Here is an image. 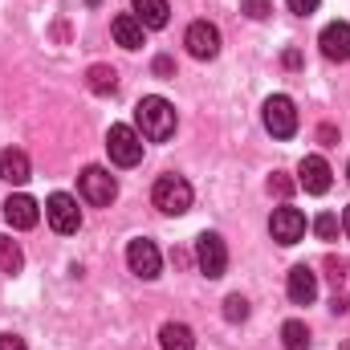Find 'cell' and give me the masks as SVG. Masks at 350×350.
Wrapping results in <instances>:
<instances>
[{
  "instance_id": "8992f818",
  "label": "cell",
  "mask_w": 350,
  "mask_h": 350,
  "mask_svg": "<svg viewBox=\"0 0 350 350\" xmlns=\"http://www.w3.org/2000/svg\"><path fill=\"white\" fill-rule=\"evenodd\" d=\"M196 265H200V273H204L208 281L224 277V269H228V249H224V241H220L216 232H200V237H196Z\"/></svg>"
},
{
  "instance_id": "ba28073f",
  "label": "cell",
  "mask_w": 350,
  "mask_h": 350,
  "mask_svg": "<svg viewBox=\"0 0 350 350\" xmlns=\"http://www.w3.org/2000/svg\"><path fill=\"white\" fill-rule=\"evenodd\" d=\"M78 187H82V200L94 204V208H110L114 196H118V183H114V175L106 167H86L82 179H78Z\"/></svg>"
},
{
  "instance_id": "30bf717a",
  "label": "cell",
  "mask_w": 350,
  "mask_h": 350,
  "mask_svg": "<svg viewBox=\"0 0 350 350\" xmlns=\"http://www.w3.org/2000/svg\"><path fill=\"white\" fill-rule=\"evenodd\" d=\"M269 232H273L277 245H297V241L306 237V216H301V208L281 204V208L273 212V220H269Z\"/></svg>"
},
{
  "instance_id": "e0dca14e",
  "label": "cell",
  "mask_w": 350,
  "mask_h": 350,
  "mask_svg": "<svg viewBox=\"0 0 350 350\" xmlns=\"http://www.w3.org/2000/svg\"><path fill=\"white\" fill-rule=\"evenodd\" d=\"M135 4V16L143 21V29H163L172 21V4L167 0H131Z\"/></svg>"
},
{
  "instance_id": "2e32d148",
  "label": "cell",
  "mask_w": 350,
  "mask_h": 350,
  "mask_svg": "<svg viewBox=\"0 0 350 350\" xmlns=\"http://www.w3.org/2000/svg\"><path fill=\"white\" fill-rule=\"evenodd\" d=\"M0 175L8 179V183H29L33 179V167H29V155L25 151H16V147H8V151H0Z\"/></svg>"
},
{
  "instance_id": "8fae6325",
  "label": "cell",
  "mask_w": 350,
  "mask_h": 350,
  "mask_svg": "<svg viewBox=\"0 0 350 350\" xmlns=\"http://www.w3.org/2000/svg\"><path fill=\"white\" fill-rule=\"evenodd\" d=\"M297 183L310 191V196H326L330 191V163L322 155H306L301 167H297Z\"/></svg>"
},
{
  "instance_id": "7402d4cb",
  "label": "cell",
  "mask_w": 350,
  "mask_h": 350,
  "mask_svg": "<svg viewBox=\"0 0 350 350\" xmlns=\"http://www.w3.org/2000/svg\"><path fill=\"white\" fill-rule=\"evenodd\" d=\"M224 318H228V322H245V318H249V301H245L241 293H228V297H224Z\"/></svg>"
},
{
  "instance_id": "52a82bcc",
  "label": "cell",
  "mask_w": 350,
  "mask_h": 350,
  "mask_svg": "<svg viewBox=\"0 0 350 350\" xmlns=\"http://www.w3.org/2000/svg\"><path fill=\"white\" fill-rule=\"evenodd\" d=\"M126 265H131V273H135V277L155 281V277H159V269H163L159 245H155V241H147V237H135V241L126 245Z\"/></svg>"
},
{
  "instance_id": "ac0fdd59",
  "label": "cell",
  "mask_w": 350,
  "mask_h": 350,
  "mask_svg": "<svg viewBox=\"0 0 350 350\" xmlns=\"http://www.w3.org/2000/svg\"><path fill=\"white\" fill-rule=\"evenodd\" d=\"M159 347L163 350H191L196 347V334H191V326H183V322H167V326L159 330Z\"/></svg>"
},
{
  "instance_id": "83f0119b",
  "label": "cell",
  "mask_w": 350,
  "mask_h": 350,
  "mask_svg": "<svg viewBox=\"0 0 350 350\" xmlns=\"http://www.w3.org/2000/svg\"><path fill=\"white\" fill-rule=\"evenodd\" d=\"M342 228H347V237H350V208L342 212Z\"/></svg>"
},
{
  "instance_id": "d6986e66",
  "label": "cell",
  "mask_w": 350,
  "mask_h": 350,
  "mask_svg": "<svg viewBox=\"0 0 350 350\" xmlns=\"http://www.w3.org/2000/svg\"><path fill=\"white\" fill-rule=\"evenodd\" d=\"M86 82H90L94 94H114V90H118V74H114L110 66H90Z\"/></svg>"
},
{
  "instance_id": "ffe728a7",
  "label": "cell",
  "mask_w": 350,
  "mask_h": 350,
  "mask_svg": "<svg viewBox=\"0 0 350 350\" xmlns=\"http://www.w3.org/2000/svg\"><path fill=\"white\" fill-rule=\"evenodd\" d=\"M281 342H285V350H306L310 347V330H306V322L289 318V322L281 326Z\"/></svg>"
},
{
  "instance_id": "603a6c76",
  "label": "cell",
  "mask_w": 350,
  "mask_h": 350,
  "mask_svg": "<svg viewBox=\"0 0 350 350\" xmlns=\"http://www.w3.org/2000/svg\"><path fill=\"white\" fill-rule=\"evenodd\" d=\"M314 232H318L322 241H338V216H334V212H322V216L314 220Z\"/></svg>"
},
{
  "instance_id": "7a4b0ae2",
  "label": "cell",
  "mask_w": 350,
  "mask_h": 350,
  "mask_svg": "<svg viewBox=\"0 0 350 350\" xmlns=\"http://www.w3.org/2000/svg\"><path fill=\"white\" fill-rule=\"evenodd\" d=\"M151 200H155V208L163 212V216H183L187 208H191V183L183 179V175H159L155 179V187H151Z\"/></svg>"
},
{
  "instance_id": "4316f807",
  "label": "cell",
  "mask_w": 350,
  "mask_h": 350,
  "mask_svg": "<svg viewBox=\"0 0 350 350\" xmlns=\"http://www.w3.org/2000/svg\"><path fill=\"white\" fill-rule=\"evenodd\" d=\"M0 350H25V338H16V334H0Z\"/></svg>"
},
{
  "instance_id": "3957f363",
  "label": "cell",
  "mask_w": 350,
  "mask_h": 350,
  "mask_svg": "<svg viewBox=\"0 0 350 350\" xmlns=\"http://www.w3.org/2000/svg\"><path fill=\"white\" fill-rule=\"evenodd\" d=\"M106 151H110V159L118 167H135L143 159V135L135 126H126V122H114L110 135H106Z\"/></svg>"
},
{
  "instance_id": "9c48e42d",
  "label": "cell",
  "mask_w": 350,
  "mask_h": 350,
  "mask_svg": "<svg viewBox=\"0 0 350 350\" xmlns=\"http://www.w3.org/2000/svg\"><path fill=\"white\" fill-rule=\"evenodd\" d=\"M183 45H187V53L196 62H212L220 53V29L208 25V21H191L187 33H183Z\"/></svg>"
},
{
  "instance_id": "277c9868",
  "label": "cell",
  "mask_w": 350,
  "mask_h": 350,
  "mask_svg": "<svg viewBox=\"0 0 350 350\" xmlns=\"http://www.w3.org/2000/svg\"><path fill=\"white\" fill-rule=\"evenodd\" d=\"M265 131H269L273 139H293V135H297V106H293V98L273 94V98L265 102Z\"/></svg>"
},
{
  "instance_id": "484cf974",
  "label": "cell",
  "mask_w": 350,
  "mask_h": 350,
  "mask_svg": "<svg viewBox=\"0 0 350 350\" xmlns=\"http://www.w3.org/2000/svg\"><path fill=\"white\" fill-rule=\"evenodd\" d=\"M269 187H277L281 196H289V187H293V183L285 179V172H273V179H269Z\"/></svg>"
},
{
  "instance_id": "4fadbf2b",
  "label": "cell",
  "mask_w": 350,
  "mask_h": 350,
  "mask_svg": "<svg viewBox=\"0 0 350 350\" xmlns=\"http://www.w3.org/2000/svg\"><path fill=\"white\" fill-rule=\"evenodd\" d=\"M4 220H8L12 228H37L41 208H37V200H33V196L16 191V196H8V200H4Z\"/></svg>"
},
{
  "instance_id": "6da1fadb",
  "label": "cell",
  "mask_w": 350,
  "mask_h": 350,
  "mask_svg": "<svg viewBox=\"0 0 350 350\" xmlns=\"http://www.w3.org/2000/svg\"><path fill=\"white\" fill-rule=\"evenodd\" d=\"M135 131L147 139V143H167L175 135V106L167 98L151 94L135 106Z\"/></svg>"
},
{
  "instance_id": "cb8c5ba5",
  "label": "cell",
  "mask_w": 350,
  "mask_h": 350,
  "mask_svg": "<svg viewBox=\"0 0 350 350\" xmlns=\"http://www.w3.org/2000/svg\"><path fill=\"white\" fill-rule=\"evenodd\" d=\"M245 12H249L253 21H265V16L273 12V4H269V0H245Z\"/></svg>"
},
{
  "instance_id": "f1b7e54d",
  "label": "cell",
  "mask_w": 350,
  "mask_h": 350,
  "mask_svg": "<svg viewBox=\"0 0 350 350\" xmlns=\"http://www.w3.org/2000/svg\"><path fill=\"white\" fill-rule=\"evenodd\" d=\"M90 4H98V0H90Z\"/></svg>"
},
{
  "instance_id": "d4e9b609",
  "label": "cell",
  "mask_w": 350,
  "mask_h": 350,
  "mask_svg": "<svg viewBox=\"0 0 350 350\" xmlns=\"http://www.w3.org/2000/svg\"><path fill=\"white\" fill-rule=\"evenodd\" d=\"M285 4H289V12H297V16H310V12H318L322 0H285Z\"/></svg>"
},
{
  "instance_id": "f546056e",
  "label": "cell",
  "mask_w": 350,
  "mask_h": 350,
  "mask_svg": "<svg viewBox=\"0 0 350 350\" xmlns=\"http://www.w3.org/2000/svg\"><path fill=\"white\" fill-rule=\"evenodd\" d=\"M347 175H350V167H347Z\"/></svg>"
},
{
  "instance_id": "5b68a950",
  "label": "cell",
  "mask_w": 350,
  "mask_h": 350,
  "mask_svg": "<svg viewBox=\"0 0 350 350\" xmlns=\"http://www.w3.org/2000/svg\"><path fill=\"white\" fill-rule=\"evenodd\" d=\"M45 220H49V228H53V232L70 237V232H78V228H82V208H78V200H74V196L53 191V196L45 200Z\"/></svg>"
},
{
  "instance_id": "9a60e30c",
  "label": "cell",
  "mask_w": 350,
  "mask_h": 350,
  "mask_svg": "<svg viewBox=\"0 0 350 350\" xmlns=\"http://www.w3.org/2000/svg\"><path fill=\"white\" fill-rule=\"evenodd\" d=\"M110 33H114V41H118L122 49H143V21H139L135 12H118V16L110 21Z\"/></svg>"
},
{
  "instance_id": "7c38bea8",
  "label": "cell",
  "mask_w": 350,
  "mask_h": 350,
  "mask_svg": "<svg viewBox=\"0 0 350 350\" xmlns=\"http://www.w3.org/2000/svg\"><path fill=\"white\" fill-rule=\"evenodd\" d=\"M318 45H322V57H330V62H350V25L347 21H330V25L322 29Z\"/></svg>"
},
{
  "instance_id": "44dd1931",
  "label": "cell",
  "mask_w": 350,
  "mask_h": 350,
  "mask_svg": "<svg viewBox=\"0 0 350 350\" xmlns=\"http://www.w3.org/2000/svg\"><path fill=\"white\" fill-rule=\"evenodd\" d=\"M0 269L4 273H21L25 269V253H21V245L12 237H0Z\"/></svg>"
},
{
  "instance_id": "5bb4252c",
  "label": "cell",
  "mask_w": 350,
  "mask_h": 350,
  "mask_svg": "<svg viewBox=\"0 0 350 350\" xmlns=\"http://www.w3.org/2000/svg\"><path fill=\"white\" fill-rule=\"evenodd\" d=\"M285 289H289V301H293V306H310V301L318 297V273H314L310 265H293Z\"/></svg>"
}]
</instances>
